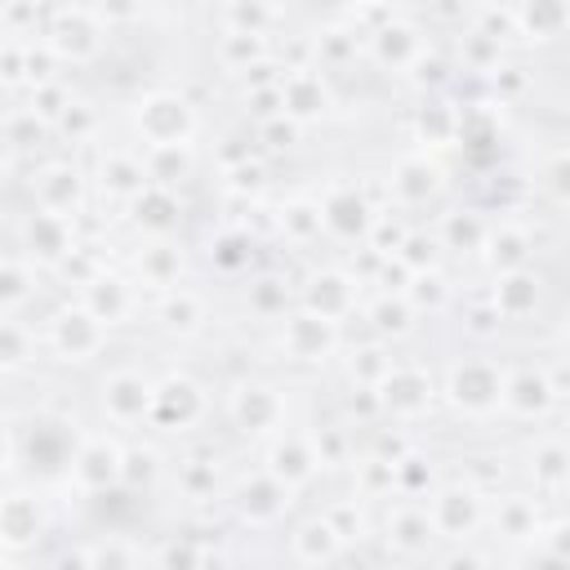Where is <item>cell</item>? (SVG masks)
Listing matches in <instances>:
<instances>
[{"label":"cell","instance_id":"f546056e","mask_svg":"<svg viewBox=\"0 0 570 570\" xmlns=\"http://www.w3.org/2000/svg\"><path fill=\"white\" fill-rule=\"evenodd\" d=\"M178 272H183V254L174 249V245H147L142 254H138V276H142V285H151V289H178Z\"/></svg>","mask_w":570,"mask_h":570},{"label":"cell","instance_id":"30bf717a","mask_svg":"<svg viewBox=\"0 0 570 570\" xmlns=\"http://www.w3.org/2000/svg\"><path fill=\"white\" fill-rule=\"evenodd\" d=\"M49 343L67 356V361H89L102 343H107V325L94 321L85 307H62L49 321Z\"/></svg>","mask_w":570,"mask_h":570},{"label":"cell","instance_id":"ba28073f","mask_svg":"<svg viewBox=\"0 0 570 570\" xmlns=\"http://www.w3.org/2000/svg\"><path fill=\"white\" fill-rule=\"evenodd\" d=\"M272 481H281L285 490H298V485H307L316 472H321V454H316V445H312V436H303V432H281L276 441H272V454H267V468H263Z\"/></svg>","mask_w":570,"mask_h":570},{"label":"cell","instance_id":"f6af8a7d","mask_svg":"<svg viewBox=\"0 0 570 570\" xmlns=\"http://www.w3.org/2000/svg\"><path fill=\"white\" fill-rule=\"evenodd\" d=\"M379 570H396V566H379Z\"/></svg>","mask_w":570,"mask_h":570},{"label":"cell","instance_id":"5bb4252c","mask_svg":"<svg viewBox=\"0 0 570 570\" xmlns=\"http://www.w3.org/2000/svg\"><path fill=\"white\" fill-rule=\"evenodd\" d=\"M80 307H85L94 321H102V325H120L125 316H134L138 294H134V285H129L125 276L98 272V276L85 281V303H80Z\"/></svg>","mask_w":570,"mask_h":570},{"label":"cell","instance_id":"836d02e7","mask_svg":"<svg viewBox=\"0 0 570 570\" xmlns=\"http://www.w3.org/2000/svg\"><path fill=\"white\" fill-rule=\"evenodd\" d=\"M281 232L294 240V245H307V240H316L325 227H321V205H312V200H294V205H285L281 209Z\"/></svg>","mask_w":570,"mask_h":570},{"label":"cell","instance_id":"8fae6325","mask_svg":"<svg viewBox=\"0 0 570 570\" xmlns=\"http://www.w3.org/2000/svg\"><path fill=\"white\" fill-rule=\"evenodd\" d=\"M485 521L494 525V534H503V543H521V548H534L543 530L539 503L530 494H503L499 503H485Z\"/></svg>","mask_w":570,"mask_h":570},{"label":"cell","instance_id":"1f68e13d","mask_svg":"<svg viewBox=\"0 0 570 570\" xmlns=\"http://www.w3.org/2000/svg\"><path fill=\"white\" fill-rule=\"evenodd\" d=\"M561 485H566V445L557 436H548L534 445V490L561 494Z\"/></svg>","mask_w":570,"mask_h":570},{"label":"cell","instance_id":"d6a6232c","mask_svg":"<svg viewBox=\"0 0 570 570\" xmlns=\"http://www.w3.org/2000/svg\"><path fill=\"white\" fill-rule=\"evenodd\" d=\"M85 561H89V570H138V548L129 539L107 534L85 548Z\"/></svg>","mask_w":570,"mask_h":570},{"label":"cell","instance_id":"484cf974","mask_svg":"<svg viewBox=\"0 0 570 570\" xmlns=\"http://www.w3.org/2000/svg\"><path fill=\"white\" fill-rule=\"evenodd\" d=\"M441 187V169L428 160V156H405L396 169H392V196L401 205H423L432 200Z\"/></svg>","mask_w":570,"mask_h":570},{"label":"cell","instance_id":"4316f807","mask_svg":"<svg viewBox=\"0 0 570 570\" xmlns=\"http://www.w3.org/2000/svg\"><path fill=\"white\" fill-rule=\"evenodd\" d=\"M22 236H27V249L40 254L45 263H58V258L71 254V218H58V214L36 209L27 218V227H22Z\"/></svg>","mask_w":570,"mask_h":570},{"label":"cell","instance_id":"60d3db41","mask_svg":"<svg viewBox=\"0 0 570 570\" xmlns=\"http://www.w3.org/2000/svg\"><path fill=\"white\" fill-rule=\"evenodd\" d=\"M249 298H254V312H258V316H281V312H285V303H289L285 285H281V281H272V276L254 281V285H249Z\"/></svg>","mask_w":570,"mask_h":570},{"label":"cell","instance_id":"3957f363","mask_svg":"<svg viewBox=\"0 0 570 570\" xmlns=\"http://www.w3.org/2000/svg\"><path fill=\"white\" fill-rule=\"evenodd\" d=\"M503 370L485 356H463L450 379H445V401L472 419H485V414H499V396H503Z\"/></svg>","mask_w":570,"mask_h":570},{"label":"cell","instance_id":"d6986e66","mask_svg":"<svg viewBox=\"0 0 570 570\" xmlns=\"http://www.w3.org/2000/svg\"><path fill=\"white\" fill-rule=\"evenodd\" d=\"M321 227L334 232V236H343V240H356V236H370L374 214H370V205L361 200V191L343 187V191H330V196H325V205H321Z\"/></svg>","mask_w":570,"mask_h":570},{"label":"cell","instance_id":"b9f144b4","mask_svg":"<svg viewBox=\"0 0 570 570\" xmlns=\"http://www.w3.org/2000/svg\"><path fill=\"white\" fill-rule=\"evenodd\" d=\"M183 481H187V499H205V494L214 490V468L187 463V468H183Z\"/></svg>","mask_w":570,"mask_h":570},{"label":"cell","instance_id":"ffe728a7","mask_svg":"<svg viewBox=\"0 0 570 570\" xmlns=\"http://www.w3.org/2000/svg\"><path fill=\"white\" fill-rule=\"evenodd\" d=\"M539 276L530 272V267H521V272H503L499 281H494V294H490V303H494V316H503V321H521V316H530L534 307H539Z\"/></svg>","mask_w":570,"mask_h":570},{"label":"cell","instance_id":"6da1fadb","mask_svg":"<svg viewBox=\"0 0 570 570\" xmlns=\"http://www.w3.org/2000/svg\"><path fill=\"white\" fill-rule=\"evenodd\" d=\"M423 512L432 521V534L454 539V543H468L485 525V494L472 481H445L441 490H432V499L423 503Z\"/></svg>","mask_w":570,"mask_h":570},{"label":"cell","instance_id":"7c38bea8","mask_svg":"<svg viewBox=\"0 0 570 570\" xmlns=\"http://www.w3.org/2000/svg\"><path fill=\"white\" fill-rule=\"evenodd\" d=\"M281 347H285V356H294V361H325V356L338 347V325H334V321H321V316H312V312H298V316L285 321Z\"/></svg>","mask_w":570,"mask_h":570},{"label":"cell","instance_id":"52a82bcc","mask_svg":"<svg viewBox=\"0 0 570 570\" xmlns=\"http://www.w3.org/2000/svg\"><path fill=\"white\" fill-rule=\"evenodd\" d=\"M120 463H125V454H120V445H116L111 436H85V441L71 450L67 476H71L80 490L98 494V490H107L111 481H120Z\"/></svg>","mask_w":570,"mask_h":570},{"label":"cell","instance_id":"74e56055","mask_svg":"<svg viewBox=\"0 0 570 570\" xmlns=\"http://www.w3.org/2000/svg\"><path fill=\"white\" fill-rule=\"evenodd\" d=\"M31 361V334L13 316H0V370H18Z\"/></svg>","mask_w":570,"mask_h":570},{"label":"cell","instance_id":"d590c367","mask_svg":"<svg viewBox=\"0 0 570 570\" xmlns=\"http://www.w3.org/2000/svg\"><path fill=\"white\" fill-rule=\"evenodd\" d=\"M281 18V9H263V4H232L223 9V31L232 36H263L267 40V27Z\"/></svg>","mask_w":570,"mask_h":570},{"label":"cell","instance_id":"cb8c5ba5","mask_svg":"<svg viewBox=\"0 0 570 570\" xmlns=\"http://www.w3.org/2000/svg\"><path fill=\"white\" fill-rule=\"evenodd\" d=\"M289 548L303 566H325L343 552V534L330 525V517H307L294 534H289Z\"/></svg>","mask_w":570,"mask_h":570},{"label":"cell","instance_id":"7a4b0ae2","mask_svg":"<svg viewBox=\"0 0 570 570\" xmlns=\"http://www.w3.org/2000/svg\"><path fill=\"white\" fill-rule=\"evenodd\" d=\"M134 125H138V134H142L147 147H191L196 111H191L187 98L156 89V94L138 98V107H134Z\"/></svg>","mask_w":570,"mask_h":570},{"label":"cell","instance_id":"9c48e42d","mask_svg":"<svg viewBox=\"0 0 570 570\" xmlns=\"http://www.w3.org/2000/svg\"><path fill=\"white\" fill-rule=\"evenodd\" d=\"M227 414H232V423L240 428V432H272L276 423H281V414H285V401H281V392L276 387H267V383H236L232 387V396H227Z\"/></svg>","mask_w":570,"mask_h":570},{"label":"cell","instance_id":"e0dca14e","mask_svg":"<svg viewBox=\"0 0 570 570\" xmlns=\"http://www.w3.org/2000/svg\"><path fill=\"white\" fill-rule=\"evenodd\" d=\"M356 281L347 276V272H316L312 281H307V289H303V312H312V316H321V321H343L347 312H352V303H356V289H352Z\"/></svg>","mask_w":570,"mask_h":570},{"label":"cell","instance_id":"277c9868","mask_svg":"<svg viewBox=\"0 0 570 570\" xmlns=\"http://www.w3.org/2000/svg\"><path fill=\"white\" fill-rule=\"evenodd\" d=\"M45 45H49L53 58L89 62L102 49V22H98L94 9H58L49 31H45Z\"/></svg>","mask_w":570,"mask_h":570},{"label":"cell","instance_id":"2e32d148","mask_svg":"<svg viewBox=\"0 0 570 570\" xmlns=\"http://www.w3.org/2000/svg\"><path fill=\"white\" fill-rule=\"evenodd\" d=\"M276 89H281V116H289V120H312V116H325V107H330L325 80L312 67L285 71L276 80Z\"/></svg>","mask_w":570,"mask_h":570},{"label":"cell","instance_id":"e575fe53","mask_svg":"<svg viewBox=\"0 0 570 570\" xmlns=\"http://www.w3.org/2000/svg\"><path fill=\"white\" fill-rule=\"evenodd\" d=\"M481 240H485V223L476 218V214H468V209H454V214H445V227H441V236H436V245L441 249H481Z\"/></svg>","mask_w":570,"mask_h":570},{"label":"cell","instance_id":"8d00e7d4","mask_svg":"<svg viewBox=\"0 0 570 570\" xmlns=\"http://www.w3.org/2000/svg\"><path fill=\"white\" fill-rule=\"evenodd\" d=\"M263 49H267L263 36H232V31H223V40H218V62H223V71H249V62H258Z\"/></svg>","mask_w":570,"mask_h":570},{"label":"cell","instance_id":"4fadbf2b","mask_svg":"<svg viewBox=\"0 0 570 570\" xmlns=\"http://www.w3.org/2000/svg\"><path fill=\"white\" fill-rule=\"evenodd\" d=\"M174 410H178V432L191 428V423L205 414V392H200L187 374H169V379L156 383V392H151V423L169 428Z\"/></svg>","mask_w":570,"mask_h":570},{"label":"cell","instance_id":"ac0fdd59","mask_svg":"<svg viewBox=\"0 0 570 570\" xmlns=\"http://www.w3.org/2000/svg\"><path fill=\"white\" fill-rule=\"evenodd\" d=\"M236 508H240V517H245L249 525H272L276 517H285L289 490H285L281 481H272L267 472H258V476H249V481L236 490Z\"/></svg>","mask_w":570,"mask_h":570},{"label":"cell","instance_id":"f35d334b","mask_svg":"<svg viewBox=\"0 0 570 570\" xmlns=\"http://www.w3.org/2000/svg\"><path fill=\"white\" fill-rule=\"evenodd\" d=\"M370 316H374V330H379V334H405V330L414 325V307L405 303V294H396V298L383 294Z\"/></svg>","mask_w":570,"mask_h":570},{"label":"cell","instance_id":"ab89813d","mask_svg":"<svg viewBox=\"0 0 570 570\" xmlns=\"http://www.w3.org/2000/svg\"><path fill=\"white\" fill-rule=\"evenodd\" d=\"M31 298V272L22 263H0V312H13Z\"/></svg>","mask_w":570,"mask_h":570},{"label":"cell","instance_id":"f1b7e54d","mask_svg":"<svg viewBox=\"0 0 570 570\" xmlns=\"http://www.w3.org/2000/svg\"><path fill=\"white\" fill-rule=\"evenodd\" d=\"M156 316L169 334H196L205 325V298L191 294V289H165Z\"/></svg>","mask_w":570,"mask_h":570},{"label":"cell","instance_id":"d4e9b609","mask_svg":"<svg viewBox=\"0 0 570 570\" xmlns=\"http://www.w3.org/2000/svg\"><path fill=\"white\" fill-rule=\"evenodd\" d=\"M370 53L387 67H410V62H419L423 58V36H419V27H410V22H387V27H379L374 36H370Z\"/></svg>","mask_w":570,"mask_h":570},{"label":"cell","instance_id":"8992f818","mask_svg":"<svg viewBox=\"0 0 570 570\" xmlns=\"http://www.w3.org/2000/svg\"><path fill=\"white\" fill-rule=\"evenodd\" d=\"M151 392H156V383L142 379L138 370H116L102 383V414L116 428H134V423H142L151 414Z\"/></svg>","mask_w":570,"mask_h":570},{"label":"cell","instance_id":"7402d4cb","mask_svg":"<svg viewBox=\"0 0 570 570\" xmlns=\"http://www.w3.org/2000/svg\"><path fill=\"white\" fill-rule=\"evenodd\" d=\"M36 200H40L45 214L71 218L76 205H80V174L71 165H45L40 178H36Z\"/></svg>","mask_w":570,"mask_h":570},{"label":"cell","instance_id":"7bdbcfd3","mask_svg":"<svg viewBox=\"0 0 570 570\" xmlns=\"http://www.w3.org/2000/svg\"><path fill=\"white\" fill-rule=\"evenodd\" d=\"M525 570H566V557H557V552H543V548H530V557H525Z\"/></svg>","mask_w":570,"mask_h":570},{"label":"cell","instance_id":"5b68a950","mask_svg":"<svg viewBox=\"0 0 570 570\" xmlns=\"http://www.w3.org/2000/svg\"><path fill=\"white\" fill-rule=\"evenodd\" d=\"M379 392V405L392 414V419H401V423H414V419H423L428 410H432V379L419 370V365H392L387 370V379L374 387Z\"/></svg>","mask_w":570,"mask_h":570},{"label":"cell","instance_id":"ee69618b","mask_svg":"<svg viewBox=\"0 0 570 570\" xmlns=\"http://www.w3.org/2000/svg\"><path fill=\"white\" fill-rule=\"evenodd\" d=\"M441 570H485V561L468 548V552H454V557H445V566Z\"/></svg>","mask_w":570,"mask_h":570},{"label":"cell","instance_id":"603a6c76","mask_svg":"<svg viewBox=\"0 0 570 570\" xmlns=\"http://www.w3.org/2000/svg\"><path fill=\"white\" fill-rule=\"evenodd\" d=\"M481 249H485L490 267L503 276V272H521V267H525V258H530L534 240L525 236V227H517V223H499V227H485Z\"/></svg>","mask_w":570,"mask_h":570},{"label":"cell","instance_id":"83f0119b","mask_svg":"<svg viewBox=\"0 0 570 570\" xmlns=\"http://www.w3.org/2000/svg\"><path fill=\"white\" fill-rule=\"evenodd\" d=\"M40 534V503L31 494L0 499V548H27Z\"/></svg>","mask_w":570,"mask_h":570},{"label":"cell","instance_id":"44dd1931","mask_svg":"<svg viewBox=\"0 0 570 570\" xmlns=\"http://www.w3.org/2000/svg\"><path fill=\"white\" fill-rule=\"evenodd\" d=\"M432 521L419 503H401L392 517H387V548L396 557H423L432 548Z\"/></svg>","mask_w":570,"mask_h":570},{"label":"cell","instance_id":"9a60e30c","mask_svg":"<svg viewBox=\"0 0 570 570\" xmlns=\"http://www.w3.org/2000/svg\"><path fill=\"white\" fill-rule=\"evenodd\" d=\"M557 405L543 370H517L503 379V396H499V410L512 414V419H543L548 410Z\"/></svg>","mask_w":570,"mask_h":570},{"label":"cell","instance_id":"4dcf8cb0","mask_svg":"<svg viewBox=\"0 0 570 570\" xmlns=\"http://www.w3.org/2000/svg\"><path fill=\"white\" fill-rule=\"evenodd\" d=\"M134 214H138V223L147 227V232H169L174 223H178V200H174V191L169 187H142L134 200Z\"/></svg>","mask_w":570,"mask_h":570}]
</instances>
